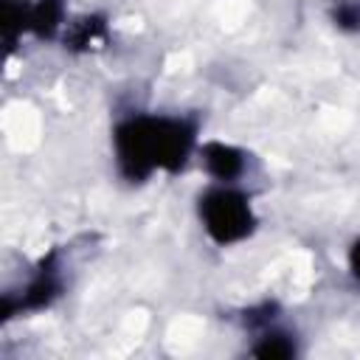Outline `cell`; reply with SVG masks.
I'll list each match as a JSON object with an SVG mask.
<instances>
[{"label":"cell","instance_id":"2","mask_svg":"<svg viewBox=\"0 0 360 360\" xmlns=\"http://www.w3.org/2000/svg\"><path fill=\"white\" fill-rule=\"evenodd\" d=\"M354 267H357V273H360V245H357V250H354Z\"/></svg>","mask_w":360,"mask_h":360},{"label":"cell","instance_id":"1","mask_svg":"<svg viewBox=\"0 0 360 360\" xmlns=\"http://www.w3.org/2000/svg\"><path fill=\"white\" fill-rule=\"evenodd\" d=\"M205 222L208 228L219 236V239H233L239 233H245L248 225V208L242 205V200L236 194L219 191L214 197H208L205 205Z\"/></svg>","mask_w":360,"mask_h":360}]
</instances>
